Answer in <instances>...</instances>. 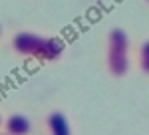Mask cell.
<instances>
[{
  "mask_svg": "<svg viewBox=\"0 0 149 135\" xmlns=\"http://www.w3.org/2000/svg\"><path fill=\"white\" fill-rule=\"evenodd\" d=\"M12 48L22 56H32L38 60H56L64 52V44L60 40L32 32H18L12 40Z\"/></svg>",
  "mask_w": 149,
  "mask_h": 135,
  "instance_id": "cell-1",
  "label": "cell"
},
{
  "mask_svg": "<svg viewBox=\"0 0 149 135\" xmlns=\"http://www.w3.org/2000/svg\"><path fill=\"white\" fill-rule=\"evenodd\" d=\"M129 40L121 28H113L107 38V66L113 76H125L129 68Z\"/></svg>",
  "mask_w": 149,
  "mask_h": 135,
  "instance_id": "cell-2",
  "label": "cell"
},
{
  "mask_svg": "<svg viewBox=\"0 0 149 135\" xmlns=\"http://www.w3.org/2000/svg\"><path fill=\"white\" fill-rule=\"evenodd\" d=\"M48 129L50 135H72L70 123L62 111H52L48 115Z\"/></svg>",
  "mask_w": 149,
  "mask_h": 135,
  "instance_id": "cell-3",
  "label": "cell"
},
{
  "mask_svg": "<svg viewBox=\"0 0 149 135\" xmlns=\"http://www.w3.org/2000/svg\"><path fill=\"white\" fill-rule=\"evenodd\" d=\"M30 121L20 115V113H16V115H10L8 119H6V133L10 135H28L30 133Z\"/></svg>",
  "mask_w": 149,
  "mask_h": 135,
  "instance_id": "cell-4",
  "label": "cell"
},
{
  "mask_svg": "<svg viewBox=\"0 0 149 135\" xmlns=\"http://www.w3.org/2000/svg\"><path fill=\"white\" fill-rule=\"evenodd\" d=\"M139 66H141V70H143L145 74H149V40L143 42V46H141V52H139Z\"/></svg>",
  "mask_w": 149,
  "mask_h": 135,
  "instance_id": "cell-5",
  "label": "cell"
},
{
  "mask_svg": "<svg viewBox=\"0 0 149 135\" xmlns=\"http://www.w3.org/2000/svg\"><path fill=\"white\" fill-rule=\"evenodd\" d=\"M4 135H10V133H4Z\"/></svg>",
  "mask_w": 149,
  "mask_h": 135,
  "instance_id": "cell-6",
  "label": "cell"
},
{
  "mask_svg": "<svg viewBox=\"0 0 149 135\" xmlns=\"http://www.w3.org/2000/svg\"><path fill=\"white\" fill-rule=\"evenodd\" d=\"M0 123H2V119H0Z\"/></svg>",
  "mask_w": 149,
  "mask_h": 135,
  "instance_id": "cell-7",
  "label": "cell"
},
{
  "mask_svg": "<svg viewBox=\"0 0 149 135\" xmlns=\"http://www.w3.org/2000/svg\"><path fill=\"white\" fill-rule=\"evenodd\" d=\"M0 34H2V30H0Z\"/></svg>",
  "mask_w": 149,
  "mask_h": 135,
  "instance_id": "cell-8",
  "label": "cell"
},
{
  "mask_svg": "<svg viewBox=\"0 0 149 135\" xmlns=\"http://www.w3.org/2000/svg\"><path fill=\"white\" fill-rule=\"evenodd\" d=\"M147 2H149V0H147Z\"/></svg>",
  "mask_w": 149,
  "mask_h": 135,
  "instance_id": "cell-9",
  "label": "cell"
}]
</instances>
